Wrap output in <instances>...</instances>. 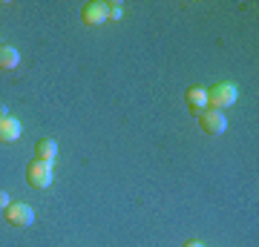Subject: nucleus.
<instances>
[{
  "label": "nucleus",
  "mask_w": 259,
  "mask_h": 247,
  "mask_svg": "<svg viewBox=\"0 0 259 247\" xmlns=\"http://www.w3.org/2000/svg\"><path fill=\"white\" fill-rule=\"evenodd\" d=\"M6 221H9L12 227H29L35 221V210L26 202H12L6 207Z\"/></svg>",
  "instance_id": "3"
},
{
  "label": "nucleus",
  "mask_w": 259,
  "mask_h": 247,
  "mask_svg": "<svg viewBox=\"0 0 259 247\" xmlns=\"http://www.w3.org/2000/svg\"><path fill=\"white\" fill-rule=\"evenodd\" d=\"M9 192H3V190H0V210H6V207H9Z\"/></svg>",
  "instance_id": "11"
},
{
  "label": "nucleus",
  "mask_w": 259,
  "mask_h": 247,
  "mask_svg": "<svg viewBox=\"0 0 259 247\" xmlns=\"http://www.w3.org/2000/svg\"><path fill=\"white\" fill-rule=\"evenodd\" d=\"M20 138V121L6 115V118H0V141L3 144H12V141H18Z\"/></svg>",
  "instance_id": "7"
},
{
  "label": "nucleus",
  "mask_w": 259,
  "mask_h": 247,
  "mask_svg": "<svg viewBox=\"0 0 259 247\" xmlns=\"http://www.w3.org/2000/svg\"><path fill=\"white\" fill-rule=\"evenodd\" d=\"M185 247H207V244H204V241H196V238H193V241H185Z\"/></svg>",
  "instance_id": "12"
},
{
  "label": "nucleus",
  "mask_w": 259,
  "mask_h": 247,
  "mask_svg": "<svg viewBox=\"0 0 259 247\" xmlns=\"http://www.w3.org/2000/svg\"><path fill=\"white\" fill-rule=\"evenodd\" d=\"M35 156L37 161H47V164H52L58 158V144H55V138H40L35 144Z\"/></svg>",
  "instance_id": "8"
},
{
  "label": "nucleus",
  "mask_w": 259,
  "mask_h": 247,
  "mask_svg": "<svg viewBox=\"0 0 259 247\" xmlns=\"http://www.w3.org/2000/svg\"><path fill=\"white\" fill-rule=\"evenodd\" d=\"M239 98V89H236V83H216L207 89V107L210 110H225V107H233Z\"/></svg>",
  "instance_id": "1"
},
{
  "label": "nucleus",
  "mask_w": 259,
  "mask_h": 247,
  "mask_svg": "<svg viewBox=\"0 0 259 247\" xmlns=\"http://www.w3.org/2000/svg\"><path fill=\"white\" fill-rule=\"evenodd\" d=\"M199 124H202L204 132H210V135H219V132H225V127H228V118H225L222 110H207L199 112Z\"/></svg>",
  "instance_id": "4"
},
{
  "label": "nucleus",
  "mask_w": 259,
  "mask_h": 247,
  "mask_svg": "<svg viewBox=\"0 0 259 247\" xmlns=\"http://www.w3.org/2000/svg\"><path fill=\"white\" fill-rule=\"evenodd\" d=\"M26 181L35 187V190H49L52 187V181H55V173H52V164H47V161H32V164L26 167Z\"/></svg>",
  "instance_id": "2"
},
{
  "label": "nucleus",
  "mask_w": 259,
  "mask_h": 247,
  "mask_svg": "<svg viewBox=\"0 0 259 247\" xmlns=\"http://www.w3.org/2000/svg\"><path fill=\"white\" fill-rule=\"evenodd\" d=\"M0 46H3V43H0Z\"/></svg>",
  "instance_id": "13"
},
{
  "label": "nucleus",
  "mask_w": 259,
  "mask_h": 247,
  "mask_svg": "<svg viewBox=\"0 0 259 247\" xmlns=\"http://www.w3.org/2000/svg\"><path fill=\"white\" fill-rule=\"evenodd\" d=\"M185 101H187V110L199 115V112L207 110V89H204V86H190L187 95H185Z\"/></svg>",
  "instance_id": "6"
},
{
  "label": "nucleus",
  "mask_w": 259,
  "mask_h": 247,
  "mask_svg": "<svg viewBox=\"0 0 259 247\" xmlns=\"http://www.w3.org/2000/svg\"><path fill=\"white\" fill-rule=\"evenodd\" d=\"M81 20L87 23V26H101L104 20H107V3H101V0H93V3H83Z\"/></svg>",
  "instance_id": "5"
},
{
  "label": "nucleus",
  "mask_w": 259,
  "mask_h": 247,
  "mask_svg": "<svg viewBox=\"0 0 259 247\" xmlns=\"http://www.w3.org/2000/svg\"><path fill=\"white\" fill-rule=\"evenodd\" d=\"M121 15H124L121 3H107V20H121Z\"/></svg>",
  "instance_id": "10"
},
{
  "label": "nucleus",
  "mask_w": 259,
  "mask_h": 247,
  "mask_svg": "<svg viewBox=\"0 0 259 247\" xmlns=\"http://www.w3.org/2000/svg\"><path fill=\"white\" fill-rule=\"evenodd\" d=\"M20 64V52L15 46H0V69H15Z\"/></svg>",
  "instance_id": "9"
}]
</instances>
